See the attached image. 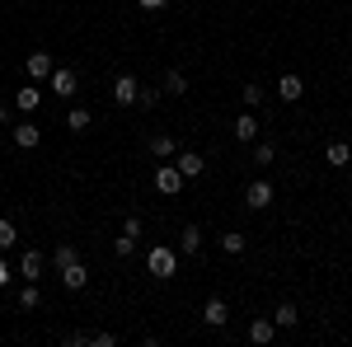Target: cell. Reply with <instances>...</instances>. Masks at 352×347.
Segmentation results:
<instances>
[{
    "label": "cell",
    "mask_w": 352,
    "mask_h": 347,
    "mask_svg": "<svg viewBox=\"0 0 352 347\" xmlns=\"http://www.w3.org/2000/svg\"><path fill=\"white\" fill-rule=\"evenodd\" d=\"M146 272H151L155 282H169V277L179 272V249H164V244H151V254H146Z\"/></svg>",
    "instance_id": "1"
},
{
    "label": "cell",
    "mask_w": 352,
    "mask_h": 347,
    "mask_svg": "<svg viewBox=\"0 0 352 347\" xmlns=\"http://www.w3.org/2000/svg\"><path fill=\"white\" fill-rule=\"evenodd\" d=\"M136 94H141V80H136L132 71H118V76H113V104H118V108H132Z\"/></svg>",
    "instance_id": "2"
},
{
    "label": "cell",
    "mask_w": 352,
    "mask_h": 347,
    "mask_svg": "<svg viewBox=\"0 0 352 347\" xmlns=\"http://www.w3.org/2000/svg\"><path fill=\"white\" fill-rule=\"evenodd\" d=\"M244 207H249V212H268L272 207V183L268 179H254V183L244 188Z\"/></svg>",
    "instance_id": "3"
},
{
    "label": "cell",
    "mask_w": 352,
    "mask_h": 347,
    "mask_svg": "<svg viewBox=\"0 0 352 347\" xmlns=\"http://www.w3.org/2000/svg\"><path fill=\"white\" fill-rule=\"evenodd\" d=\"M47 89H52L56 99H76V71H71V66H52Z\"/></svg>",
    "instance_id": "4"
},
{
    "label": "cell",
    "mask_w": 352,
    "mask_h": 347,
    "mask_svg": "<svg viewBox=\"0 0 352 347\" xmlns=\"http://www.w3.org/2000/svg\"><path fill=\"white\" fill-rule=\"evenodd\" d=\"M202 324H207V328H226V324H230V305H226V295H207V305H202Z\"/></svg>",
    "instance_id": "5"
},
{
    "label": "cell",
    "mask_w": 352,
    "mask_h": 347,
    "mask_svg": "<svg viewBox=\"0 0 352 347\" xmlns=\"http://www.w3.org/2000/svg\"><path fill=\"white\" fill-rule=\"evenodd\" d=\"M146 150H151V160H174L179 155V141L169 132H151L146 136Z\"/></svg>",
    "instance_id": "6"
},
{
    "label": "cell",
    "mask_w": 352,
    "mask_h": 347,
    "mask_svg": "<svg viewBox=\"0 0 352 347\" xmlns=\"http://www.w3.org/2000/svg\"><path fill=\"white\" fill-rule=\"evenodd\" d=\"M230 132H235V141H244V146H249V141H258L263 122H258V113H254V108H244L240 117H235V127H230Z\"/></svg>",
    "instance_id": "7"
},
{
    "label": "cell",
    "mask_w": 352,
    "mask_h": 347,
    "mask_svg": "<svg viewBox=\"0 0 352 347\" xmlns=\"http://www.w3.org/2000/svg\"><path fill=\"white\" fill-rule=\"evenodd\" d=\"M52 52H28L24 56V71H28V80H38V85H47V76H52Z\"/></svg>",
    "instance_id": "8"
},
{
    "label": "cell",
    "mask_w": 352,
    "mask_h": 347,
    "mask_svg": "<svg viewBox=\"0 0 352 347\" xmlns=\"http://www.w3.org/2000/svg\"><path fill=\"white\" fill-rule=\"evenodd\" d=\"M179 188H184V174H179L174 164H155V192H160V197H174Z\"/></svg>",
    "instance_id": "9"
},
{
    "label": "cell",
    "mask_w": 352,
    "mask_h": 347,
    "mask_svg": "<svg viewBox=\"0 0 352 347\" xmlns=\"http://www.w3.org/2000/svg\"><path fill=\"white\" fill-rule=\"evenodd\" d=\"M174 169L184 174V183H192V179H202V169H207V160H202L197 150H179V155H174Z\"/></svg>",
    "instance_id": "10"
},
{
    "label": "cell",
    "mask_w": 352,
    "mask_h": 347,
    "mask_svg": "<svg viewBox=\"0 0 352 347\" xmlns=\"http://www.w3.org/2000/svg\"><path fill=\"white\" fill-rule=\"evenodd\" d=\"M56 277H61V287H66V291H85V287H89V272H85L80 258H76V263H66Z\"/></svg>",
    "instance_id": "11"
},
{
    "label": "cell",
    "mask_w": 352,
    "mask_h": 347,
    "mask_svg": "<svg viewBox=\"0 0 352 347\" xmlns=\"http://www.w3.org/2000/svg\"><path fill=\"white\" fill-rule=\"evenodd\" d=\"M300 94H305V80H300L296 71H287V76L277 80V99H282V104H300Z\"/></svg>",
    "instance_id": "12"
},
{
    "label": "cell",
    "mask_w": 352,
    "mask_h": 347,
    "mask_svg": "<svg viewBox=\"0 0 352 347\" xmlns=\"http://www.w3.org/2000/svg\"><path fill=\"white\" fill-rule=\"evenodd\" d=\"M38 104H43V85L38 80H28L24 89H14V108H19V113H38Z\"/></svg>",
    "instance_id": "13"
},
{
    "label": "cell",
    "mask_w": 352,
    "mask_h": 347,
    "mask_svg": "<svg viewBox=\"0 0 352 347\" xmlns=\"http://www.w3.org/2000/svg\"><path fill=\"white\" fill-rule=\"evenodd\" d=\"M38 141H43V127H38L33 117H24V122H14V146H19V150H33Z\"/></svg>",
    "instance_id": "14"
},
{
    "label": "cell",
    "mask_w": 352,
    "mask_h": 347,
    "mask_svg": "<svg viewBox=\"0 0 352 347\" xmlns=\"http://www.w3.org/2000/svg\"><path fill=\"white\" fill-rule=\"evenodd\" d=\"M43 267H47V258H43L38 249H24V254H19V277H24V282H38Z\"/></svg>",
    "instance_id": "15"
},
{
    "label": "cell",
    "mask_w": 352,
    "mask_h": 347,
    "mask_svg": "<svg viewBox=\"0 0 352 347\" xmlns=\"http://www.w3.org/2000/svg\"><path fill=\"white\" fill-rule=\"evenodd\" d=\"M272 338H277V324H272V315H258V320L249 324V343H258V347H268Z\"/></svg>",
    "instance_id": "16"
},
{
    "label": "cell",
    "mask_w": 352,
    "mask_h": 347,
    "mask_svg": "<svg viewBox=\"0 0 352 347\" xmlns=\"http://www.w3.org/2000/svg\"><path fill=\"white\" fill-rule=\"evenodd\" d=\"M164 94H174V99H184V94H188V76H184V71H179V66H169V71H164V85H160Z\"/></svg>",
    "instance_id": "17"
},
{
    "label": "cell",
    "mask_w": 352,
    "mask_h": 347,
    "mask_svg": "<svg viewBox=\"0 0 352 347\" xmlns=\"http://www.w3.org/2000/svg\"><path fill=\"white\" fill-rule=\"evenodd\" d=\"M89 122H94V113H89V108H80V104H71V108H66V127H71L76 136L89 132Z\"/></svg>",
    "instance_id": "18"
},
{
    "label": "cell",
    "mask_w": 352,
    "mask_h": 347,
    "mask_svg": "<svg viewBox=\"0 0 352 347\" xmlns=\"http://www.w3.org/2000/svg\"><path fill=\"white\" fill-rule=\"evenodd\" d=\"M348 160H352V146H348V141H329V146H324V164L343 169Z\"/></svg>",
    "instance_id": "19"
},
{
    "label": "cell",
    "mask_w": 352,
    "mask_h": 347,
    "mask_svg": "<svg viewBox=\"0 0 352 347\" xmlns=\"http://www.w3.org/2000/svg\"><path fill=\"white\" fill-rule=\"evenodd\" d=\"M221 254H244V249H249V235H244V230H221Z\"/></svg>",
    "instance_id": "20"
},
{
    "label": "cell",
    "mask_w": 352,
    "mask_h": 347,
    "mask_svg": "<svg viewBox=\"0 0 352 347\" xmlns=\"http://www.w3.org/2000/svg\"><path fill=\"white\" fill-rule=\"evenodd\" d=\"M272 324H277V328H296V324H300V310L292 305V300H282V305L272 310Z\"/></svg>",
    "instance_id": "21"
},
{
    "label": "cell",
    "mask_w": 352,
    "mask_h": 347,
    "mask_svg": "<svg viewBox=\"0 0 352 347\" xmlns=\"http://www.w3.org/2000/svg\"><path fill=\"white\" fill-rule=\"evenodd\" d=\"M38 305H43V287L38 282H24L19 287V310H38Z\"/></svg>",
    "instance_id": "22"
},
{
    "label": "cell",
    "mask_w": 352,
    "mask_h": 347,
    "mask_svg": "<svg viewBox=\"0 0 352 347\" xmlns=\"http://www.w3.org/2000/svg\"><path fill=\"white\" fill-rule=\"evenodd\" d=\"M197 249H202V230H197V225H184V235H179V254H197Z\"/></svg>",
    "instance_id": "23"
},
{
    "label": "cell",
    "mask_w": 352,
    "mask_h": 347,
    "mask_svg": "<svg viewBox=\"0 0 352 347\" xmlns=\"http://www.w3.org/2000/svg\"><path fill=\"white\" fill-rule=\"evenodd\" d=\"M76 258H80V249H76V244H71V240H61V244H56V249H52V263H56V272H61V267H66V263H76Z\"/></svg>",
    "instance_id": "24"
},
{
    "label": "cell",
    "mask_w": 352,
    "mask_h": 347,
    "mask_svg": "<svg viewBox=\"0 0 352 347\" xmlns=\"http://www.w3.org/2000/svg\"><path fill=\"white\" fill-rule=\"evenodd\" d=\"M249 146H254V164H272L277 160V146H272V141H249Z\"/></svg>",
    "instance_id": "25"
},
{
    "label": "cell",
    "mask_w": 352,
    "mask_h": 347,
    "mask_svg": "<svg viewBox=\"0 0 352 347\" xmlns=\"http://www.w3.org/2000/svg\"><path fill=\"white\" fill-rule=\"evenodd\" d=\"M240 104L258 113V104H263V85H244V89H240Z\"/></svg>",
    "instance_id": "26"
},
{
    "label": "cell",
    "mask_w": 352,
    "mask_h": 347,
    "mask_svg": "<svg viewBox=\"0 0 352 347\" xmlns=\"http://www.w3.org/2000/svg\"><path fill=\"white\" fill-rule=\"evenodd\" d=\"M160 99H164V89H155V85H141V94H136L141 108H160Z\"/></svg>",
    "instance_id": "27"
},
{
    "label": "cell",
    "mask_w": 352,
    "mask_h": 347,
    "mask_svg": "<svg viewBox=\"0 0 352 347\" xmlns=\"http://www.w3.org/2000/svg\"><path fill=\"white\" fill-rule=\"evenodd\" d=\"M19 244V230H14V221H5L0 216V249H14Z\"/></svg>",
    "instance_id": "28"
},
{
    "label": "cell",
    "mask_w": 352,
    "mask_h": 347,
    "mask_svg": "<svg viewBox=\"0 0 352 347\" xmlns=\"http://www.w3.org/2000/svg\"><path fill=\"white\" fill-rule=\"evenodd\" d=\"M113 254H118V258H132V254H136V240H132V235H118V240H113Z\"/></svg>",
    "instance_id": "29"
},
{
    "label": "cell",
    "mask_w": 352,
    "mask_h": 347,
    "mask_svg": "<svg viewBox=\"0 0 352 347\" xmlns=\"http://www.w3.org/2000/svg\"><path fill=\"white\" fill-rule=\"evenodd\" d=\"M10 282H14V267L5 263V249H0V291H5V287H10Z\"/></svg>",
    "instance_id": "30"
},
{
    "label": "cell",
    "mask_w": 352,
    "mask_h": 347,
    "mask_svg": "<svg viewBox=\"0 0 352 347\" xmlns=\"http://www.w3.org/2000/svg\"><path fill=\"white\" fill-rule=\"evenodd\" d=\"M14 113H19V108H14V104H5V99H0V127H14Z\"/></svg>",
    "instance_id": "31"
},
{
    "label": "cell",
    "mask_w": 352,
    "mask_h": 347,
    "mask_svg": "<svg viewBox=\"0 0 352 347\" xmlns=\"http://www.w3.org/2000/svg\"><path fill=\"white\" fill-rule=\"evenodd\" d=\"M122 235H132V240H141V216H127V221H122Z\"/></svg>",
    "instance_id": "32"
},
{
    "label": "cell",
    "mask_w": 352,
    "mask_h": 347,
    "mask_svg": "<svg viewBox=\"0 0 352 347\" xmlns=\"http://www.w3.org/2000/svg\"><path fill=\"white\" fill-rule=\"evenodd\" d=\"M66 343H71V347H85V343H94V333H85V328H76V333H71Z\"/></svg>",
    "instance_id": "33"
},
{
    "label": "cell",
    "mask_w": 352,
    "mask_h": 347,
    "mask_svg": "<svg viewBox=\"0 0 352 347\" xmlns=\"http://www.w3.org/2000/svg\"><path fill=\"white\" fill-rule=\"evenodd\" d=\"M113 343H118V338H113L109 328H99V333H94V347H113Z\"/></svg>",
    "instance_id": "34"
},
{
    "label": "cell",
    "mask_w": 352,
    "mask_h": 347,
    "mask_svg": "<svg viewBox=\"0 0 352 347\" xmlns=\"http://www.w3.org/2000/svg\"><path fill=\"white\" fill-rule=\"evenodd\" d=\"M136 5H141V10H151V14H155V10H164V5H169V0H136Z\"/></svg>",
    "instance_id": "35"
}]
</instances>
